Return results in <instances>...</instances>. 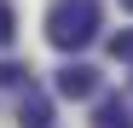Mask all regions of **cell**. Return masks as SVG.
<instances>
[{
    "instance_id": "6da1fadb",
    "label": "cell",
    "mask_w": 133,
    "mask_h": 128,
    "mask_svg": "<svg viewBox=\"0 0 133 128\" xmlns=\"http://www.w3.org/2000/svg\"><path fill=\"white\" fill-rule=\"evenodd\" d=\"M98 29H104L98 0H52L46 6V41L58 53H81L87 41H98Z\"/></svg>"
},
{
    "instance_id": "ba28073f",
    "label": "cell",
    "mask_w": 133,
    "mask_h": 128,
    "mask_svg": "<svg viewBox=\"0 0 133 128\" xmlns=\"http://www.w3.org/2000/svg\"><path fill=\"white\" fill-rule=\"evenodd\" d=\"M122 12H133V0H122Z\"/></svg>"
},
{
    "instance_id": "5b68a950",
    "label": "cell",
    "mask_w": 133,
    "mask_h": 128,
    "mask_svg": "<svg viewBox=\"0 0 133 128\" xmlns=\"http://www.w3.org/2000/svg\"><path fill=\"white\" fill-rule=\"evenodd\" d=\"M110 58H116V64H133V29H116V35H110Z\"/></svg>"
},
{
    "instance_id": "52a82bcc",
    "label": "cell",
    "mask_w": 133,
    "mask_h": 128,
    "mask_svg": "<svg viewBox=\"0 0 133 128\" xmlns=\"http://www.w3.org/2000/svg\"><path fill=\"white\" fill-rule=\"evenodd\" d=\"M12 35H17V12L12 0H0V47H12Z\"/></svg>"
},
{
    "instance_id": "8992f818",
    "label": "cell",
    "mask_w": 133,
    "mask_h": 128,
    "mask_svg": "<svg viewBox=\"0 0 133 128\" xmlns=\"http://www.w3.org/2000/svg\"><path fill=\"white\" fill-rule=\"evenodd\" d=\"M17 82H29V64H12V58H0V88H17Z\"/></svg>"
},
{
    "instance_id": "277c9868",
    "label": "cell",
    "mask_w": 133,
    "mask_h": 128,
    "mask_svg": "<svg viewBox=\"0 0 133 128\" xmlns=\"http://www.w3.org/2000/svg\"><path fill=\"white\" fill-rule=\"evenodd\" d=\"M17 128H52V99L46 93H23V105H17Z\"/></svg>"
},
{
    "instance_id": "3957f363",
    "label": "cell",
    "mask_w": 133,
    "mask_h": 128,
    "mask_svg": "<svg viewBox=\"0 0 133 128\" xmlns=\"http://www.w3.org/2000/svg\"><path fill=\"white\" fill-rule=\"evenodd\" d=\"M93 128H133V105H127L122 93H104V99L93 105Z\"/></svg>"
},
{
    "instance_id": "7a4b0ae2",
    "label": "cell",
    "mask_w": 133,
    "mask_h": 128,
    "mask_svg": "<svg viewBox=\"0 0 133 128\" xmlns=\"http://www.w3.org/2000/svg\"><path fill=\"white\" fill-rule=\"evenodd\" d=\"M52 93L58 99H93L98 93V70L93 64H64V70L52 76Z\"/></svg>"
}]
</instances>
